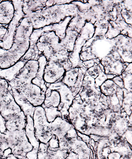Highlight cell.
Returning <instances> with one entry per match:
<instances>
[{"mask_svg": "<svg viewBox=\"0 0 132 159\" xmlns=\"http://www.w3.org/2000/svg\"><path fill=\"white\" fill-rule=\"evenodd\" d=\"M72 127L73 125L69 120L60 117L57 118L49 125V128L52 134L56 136L59 140L66 135Z\"/></svg>", "mask_w": 132, "mask_h": 159, "instance_id": "9c48e42d", "label": "cell"}, {"mask_svg": "<svg viewBox=\"0 0 132 159\" xmlns=\"http://www.w3.org/2000/svg\"><path fill=\"white\" fill-rule=\"evenodd\" d=\"M43 108L46 120L49 123H52L57 118L62 117V113L58 110V107H44Z\"/></svg>", "mask_w": 132, "mask_h": 159, "instance_id": "484cf974", "label": "cell"}, {"mask_svg": "<svg viewBox=\"0 0 132 159\" xmlns=\"http://www.w3.org/2000/svg\"><path fill=\"white\" fill-rule=\"evenodd\" d=\"M26 118L27 123L24 129L27 139L33 148H39L40 143L35 137L33 118L29 116H26Z\"/></svg>", "mask_w": 132, "mask_h": 159, "instance_id": "ac0fdd59", "label": "cell"}, {"mask_svg": "<svg viewBox=\"0 0 132 159\" xmlns=\"http://www.w3.org/2000/svg\"><path fill=\"white\" fill-rule=\"evenodd\" d=\"M107 80L106 75L100 69L99 75L95 79V86L96 88L97 89H100V86Z\"/></svg>", "mask_w": 132, "mask_h": 159, "instance_id": "4dcf8cb0", "label": "cell"}, {"mask_svg": "<svg viewBox=\"0 0 132 159\" xmlns=\"http://www.w3.org/2000/svg\"><path fill=\"white\" fill-rule=\"evenodd\" d=\"M63 66L58 62L49 61L44 70L43 79L47 84L59 82L66 72Z\"/></svg>", "mask_w": 132, "mask_h": 159, "instance_id": "52a82bcc", "label": "cell"}, {"mask_svg": "<svg viewBox=\"0 0 132 159\" xmlns=\"http://www.w3.org/2000/svg\"><path fill=\"white\" fill-rule=\"evenodd\" d=\"M122 157L121 155L117 152H112L109 154L108 159H121Z\"/></svg>", "mask_w": 132, "mask_h": 159, "instance_id": "ab89813d", "label": "cell"}, {"mask_svg": "<svg viewBox=\"0 0 132 159\" xmlns=\"http://www.w3.org/2000/svg\"><path fill=\"white\" fill-rule=\"evenodd\" d=\"M4 152L0 148V159L2 158L3 157Z\"/></svg>", "mask_w": 132, "mask_h": 159, "instance_id": "f6af8a7d", "label": "cell"}, {"mask_svg": "<svg viewBox=\"0 0 132 159\" xmlns=\"http://www.w3.org/2000/svg\"><path fill=\"white\" fill-rule=\"evenodd\" d=\"M73 16L66 17L64 19L59 23L52 25V30L61 40L64 39L66 36V30Z\"/></svg>", "mask_w": 132, "mask_h": 159, "instance_id": "7402d4cb", "label": "cell"}, {"mask_svg": "<svg viewBox=\"0 0 132 159\" xmlns=\"http://www.w3.org/2000/svg\"><path fill=\"white\" fill-rule=\"evenodd\" d=\"M15 14V8L12 1H2L0 3V25L7 26Z\"/></svg>", "mask_w": 132, "mask_h": 159, "instance_id": "8fae6325", "label": "cell"}, {"mask_svg": "<svg viewBox=\"0 0 132 159\" xmlns=\"http://www.w3.org/2000/svg\"><path fill=\"white\" fill-rule=\"evenodd\" d=\"M0 108H1V106H0Z\"/></svg>", "mask_w": 132, "mask_h": 159, "instance_id": "7dc6e473", "label": "cell"}, {"mask_svg": "<svg viewBox=\"0 0 132 159\" xmlns=\"http://www.w3.org/2000/svg\"><path fill=\"white\" fill-rule=\"evenodd\" d=\"M120 37V35L112 39H107L104 36L96 39L89 47L91 52L101 61L112 52Z\"/></svg>", "mask_w": 132, "mask_h": 159, "instance_id": "5b68a950", "label": "cell"}, {"mask_svg": "<svg viewBox=\"0 0 132 159\" xmlns=\"http://www.w3.org/2000/svg\"><path fill=\"white\" fill-rule=\"evenodd\" d=\"M122 89L123 98L121 108L130 116L132 114V92L128 91L124 88Z\"/></svg>", "mask_w": 132, "mask_h": 159, "instance_id": "cb8c5ba5", "label": "cell"}, {"mask_svg": "<svg viewBox=\"0 0 132 159\" xmlns=\"http://www.w3.org/2000/svg\"><path fill=\"white\" fill-rule=\"evenodd\" d=\"M48 147L51 149H56L59 148V139L55 135L53 134L52 137L49 143L47 144Z\"/></svg>", "mask_w": 132, "mask_h": 159, "instance_id": "836d02e7", "label": "cell"}, {"mask_svg": "<svg viewBox=\"0 0 132 159\" xmlns=\"http://www.w3.org/2000/svg\"><path fill=\"white\" fill-rule=\"evenodd\" d=\"M79 67L73 68L67 71L64 75L62 82L70 89L74 86L79 74Z\"/></svg>", "mask_w": 132, "mask_h": 159, "instance_id": "44dd1931", "label": "cell"}, {"mask_svg": "<svg viewBox=\"0 0 132 159\" xmlns=\"http://www.w3.org/2000/svg\"><path fill=\"white\" fill-rule=\"evenodd\" d=\"M132 127V114L129 116L124 111L121 112L117 118L111 125L110 127L120 137H122L129 127Z\"/></svg>", "mask_w": 132, "mask_h": 159, "instance_id": "30bf717a", "label": "cell"}, {"mask_svg": "<svg viewBox=\"0 0 132 159\" xmlns=\"http://www.w3.org/2000/svg\"><path fill=\"white\" fill-rule=\"evenodd\" d=\"M108 55V56L103 58L100 61V63L104 68V73L106 75L120 76L130 63L116 60L113 59L111 53Z\"/></svg>", "mask_w": 132, "mask_h": 159, "instance_id": "ba28073f", "label": "cell"}, {"mask_svg": "<svg viewBox=\"0 0 132 159\" xmlns=\"http://www.w3.org/2000/svg\"><path fill=\"white\" fill-rule=\"evenodd\" d=\"M6 121L4 119L0 113V133L4 134L7 131L6 127Z\"/></svg>", "mask_w": 132, "mask_h": 159, "instance_id": "74e56055", "label": "cell"}, {"mask_svg": "<svg viewBox=\"0 0 132 159\" xmlns=\"http://www.w3.org/2000/svg\"><path fill=\"white\" fill-rule=\"evenodd\" d=\"M52 136L53 134L49 126L44 128L42 133L36 137V139L40 143L47 144L52 138Z\"/></svg>", "mask_w": 132, "mask_h": 159, "instance_id": "83f0119b", "label": "cell"}, {"mask_svg": "<svg viewBox=\"0 0 132 159\" xmlns=\"http://www.w3.org/2000/svg\"><path fill=\"white\" fill-rule=\"evenodd\" d=\"M118 88L112 80L108 79L100 86V89L101 93L108 97L116 94Z\"/></svg>", "mask_w": 132, "mask_h": 159, "instance_id": "603a6c76", "label": "cell"}, {"mask_svg": "<svg viewBox=\"0 0 132 159\" xmlns=\"http://www.w3.org/2000/svg\"><path fill=\"white\" fill-rule=\"evenodd\" d=\"M120 3L119 4V6H120L122 17L126 23L128 25H132V11H127L120 5Z\"/></svg>", "mask_w": 132, "mask_h": 159, "instance_id": "f546056e", "label": "cell"}, {"mask_svg": "<svg viewBox=\"0 0 132 159\" xmlns=\"http://www.w3.org/2000/svg\"><path fill=\"white\" fill-rule=\"evenodd\" d=\"M120 76L123 79L124 89L132 92V74L123 71Z\"/></svg>", "mask_w": 132, "mask_h": 159, "instance_id": "f1b7e54d", "label": "cell"}, {"mask_svg": "<svg viewBox=\"0 0 132 159\" xmlns=\"http://www.w3.org/2000/svg\"><path fill=\"white\" fill-rule=\"evenodd\" d=\"M2 1H0V3H1V2H2Z\"/></svg>", "mask_w": 132, "mask_h": 159, "instance_id": "bcb514c9", "label": "cell"}, {"mask_svg": "<svg viewBox=\"0 0 132 159\" xmlns=\"http://www.w3.org/2000/svg\"><path fill=\"white\" fill-rule=\"evenodd\" d=\"M47 89L50 90H56L59 92L61 98V103L58 107V110L62 113V117L67 119L69 116L68 110L73 103L74 97L72 90L62 81L46 85Z\"/></svg>", "mask_w": 132, "mask_h": 159, "instance_id": "3957f363", "label": "cell"}, {"mask_svg": "<svg viewBox=\"0 0 132 159\" xmlns=\"http://www.w3.org/2000/svg\"><path fill=\"white\" fill-rule=\"evenodd\" d=\"M96 146V155L97 159H108L110 152L112 143L107 137H101L97 142Z\"/></svg>", "mask_w": 132, "mask_h": 159, "instance_id": "9a60e30c", "label": "cell"}, {"mask_svg": "<svg viewBox=\"0 0 132 159\" xmlns=\"http://www.w3.org/2000/svg\"><path fill=\"white\" fill-rule=\"evenodd\" d=\"M86 22L83 18L77 15L71 20L67 28L69 29L76 31L78 33L84 26Z\"/></svg>", "mask_w": 132, "mask_h": 159, "instance_id": "d4e9b609", "label": "cell"}, {"mask_svg": "<svg viewBox=\"0 0 132 159\" xmlns=\"http://www.w3.org/2000/svg\"><path fill=\"white\" fill-rule=\"evenodd\" d=\"M100 70V67L99 65L95 63L93 67L89 68L86 71L92 77L95 79L99 75Z\"/></svg>", "mask_w": 132, "mask_h": 159, "instance_id": "d6a6232c", "label": "cell"}, {"mask_svg": "<svg viewBox=\"0 0 132 159\" xmlns=\"http://www.w3.org/2000/svg\"><path fill=\"white\" fill-rule=\"evenodd\" d=\"M15 89L33 107H39L43 104L45 98V93L40 88L32 83Z\"/></svg>", "mask_w": 132, "mask_h": 159, "instance_id": "277c9868", "label": "cell"}, {"mask_svg": "<svg viewBox=\"0 0 132 159\" xmlns=\"http://www.w3.org/2000/svg\"><path fill=\"white\" fill-rule=\"evenodd\" d=\"M27 61L22 59L11 67L0 69V78L5 79L8 82L12 81L24 66Z\"/></svg>", "mask_w": 132, "mask_h": 159, "instance_id": "4fadbf2b", "label": "cell"}, {"mask_svg": "<svg viewBox=\"0 0 132 159\" xmlns=\"http://www.w3.org/2000/svg\"><path fill=\"white\" fill-rule=\"evenodd\" d=\"M79 156L76 152L71 151L69 153L67 157L65 159H78Z\"/></svg>", "mask_w": 132, "mask_h": 159, "instance_id": "60d3db41", "label": "cell"}, {"mask_svg": "<svg viewBox=\"0 0 132 159\" xmlns=\"http://www.w3.org/2000/svg\"><path fill=\"white\" fill-rule=\"evenodd\" d=\"M33 30L30 20L24 17L17 28L11 49L0 47V69L11 67L22 59L29 49L30 36Z\"/></svg>", "mask_w": 132, "mask_h": 159, "instance_id": "6da1fadb", "label": "cell"}, {"mask_svg": "<svg viewBox=\"0 0 132 159\" xmlns=\"http://www.w3.org/2000/svg\"><path fill=\"white\" fill-rule=\"evenodd\" d=\"M77 136L78 137L80 138L81 140L82 141L86 143V144H89V142L90 141V137L89 136L87 135L86 134H83V133H80L78 131H77Z\"/></svg>", "mask_w": 132, "mask_h": 159, "instance_id": "8d00e7d4", "label": "cell"}, {"mask_svg": "<svg viewBox=\"0 0 132 159\" xmlns=\"http://www.w3.org/2000/svg\"><path fill=\"white\" fill-rule=\"evenodd\" d=\"M37 61L39 63V69L36 77L33 80L32 83L37 86H41L45 83L43 79V75L44 70L47 62V61L43 55H41L38 58Z\"/></svg>", "mask_w": 132, "mask_h": 159, "instance_id": "ffe728a7", "label": "cell"}, {"mask_svg": "<svg viewBox=\"0 0 132 159\" xmlns=\"http://www.w3.org/2000/svg\"><path fill=\"white\" fill-rule=\"evenodd\" d=\"M106 76H107L108 79L110 80L112 79L113 78H114L116 76V75H106Z\"/></svg>", "mask_w": 132, "mask_h": 159, "instance_id": "ee69618b", "label": "cell"}, {"mask_svg": "<svg viewBox=\"0 0 132 159\" xmlns=\"http://www.w3.org/2000/svg\"><path fill=\"white\" fill-rule=\"evenodd\" d=\"M116 95L118 99L119 103H120L121 107L123 98V93L122 89H120V88H118L117 91H116Z\"/></svg>", "mask_w": 132, "mask_h": 159, "instance_id": "f35d334b", "label": "cell"}, {"mask_svg": "<svg viewBox=\"0 0 132 159\" xmlns=\"http://www.w3.org/2000/svg\"><path fill=\"white\" fill-rule=\"evenodd\" d=\"M132 62L131 63H130L127 67L125 69L124 71V72H127V73L130 74H132Z\"/></svg>", "mask_w": 132, "mask_h": 159, "instance_id": "b9f144b4", "label": "cell"}, {"mask_svg": "<svg viewBox=\"0 0 132 159\" xmlns=\"http://www.w3.org/2000/svg\"><path fill=\"white\" fill-rule=\"evenodd\" d=\"M132 127H129L121 137L124 138L129 144L132 146Z\"/></svg>", "mask_w": 132, "mask_h": 159, "instance_id": "e575fe53", "label": "cell"}, {"mask_svg": "<svg viewBox=\"0 0 132 159\" xmlns=\"http://www.w3.org/2000/svg\"><path fill=\"white\" fill-rule=\"evenodd\" d=\"M86 70L83 68L79 67V74L78 77L77 81L76 84L72 89H71L73 96L75 98L79 94L81 89L82 84H83L84 77L86 74Z\"/></svg>", "mask_w": 132, "mask_h": 159, "instance_id": "4316f807", "label": "cell"}, {"mask_svg": "<svg viewBox=\"0 0 132 159\" xmlns=\"http://www.w3.org/2000/svg\"><path fill=\"white\" fill-rule=\"evenodd\" d=\"M46 1H22V9L25 16L42 10L45 7Z\"/></svg>", "mask_w": 132, "mask_h": 159, "instance_id": "2e32d148", "label": "cell"}, {"mask_svg": "<svg viewBox=\"0 0 132 159\" xmlns=\"http://www.w3.org/2000/svg\"><path fill=\"white\" fill-rule=\"evenodd\" d=\"M112 80L118 87L121 89H124V84H123V79L120 75V76H116V77L113 78Z\"/></svg>", "mask_w": 132, "mask_h": 159, "instance_id": "d590c367", "label": "cell"}, {"mask_svg": "<svg viewBox=\"0 0 132 159\" xmlns=\"http://www.w3.org/2000/svg\"><path fill=\"white\" fill-rule=\"evenodd\" d=\"M101 93L100 89L95 86V79L89 74L87 71L84 77L81 89L79 93V96L83 103L90 100L100 99Z\"/></svg>", "mask_w": 132, "mask_h": 159, "instance_id": "8992f818", "label": "cell"}, {"mask_svg": "<svg viewBox=\"0 0 132 159\" xmlns=\"http://www.w3.org/2000/svg\"><path fill=\"white\" fill-rule=\"evenodd\" d=\"M15 8L14 18L7 27V31L2 41L0 42V47L5 50L11 49L13 43L14 37L18 25L25 15L22 9V1H12Z\"/></svg>", "mask_w": 132, "mask_h": 159, "instance_id": "7a4b0ae2", "label": "cell"}, {"mask_svg": "<svg viewBox=\"0 0 132 159\" xmlns=\"http://www.w3.org/2000/svg\"><path fill=\"white\" fill-rule=\"evenodd\" d=\"M61 103V98L59 92L56 90H50L47 89L45 92V98L42 107H58Z\"/></svg>", "mask_w": 132, "mask_h": 159, "instance_id": "d6986e66", "label": "cell"}, {"mask_svg": "<svg viewBox=\"0 0 132 159\" xmlns=\"http://www.w3.org/2000/svg\"><path fill=\"white\" fill-rule=\"evenodd\" d=\"M79 34L76 31L67 28L66 36L60 40V44L69 53L73 52L75 42Z\"/></svg>", "mask_w": 132, "mask_h": 159, "instance_id": "e0dca14e", "label": "cell"}, {"mask_svg": "<svg viewBox=\"0 0 132 159\" xmlns=\"http://www.w3.org/2000/svg\"><path fill=\"white\" fill-rule=\"evenodd\" d=\"M1 159H18L17 158H16V157H15V156H14L12 154H11L9 155V156H8V157L6 158L5 159H2L1 158Z\"/></svg>", "mask_w": 132, "mask_h": 159, "instance_id": "7bdbcfd3", "label": "cell"}, {"mask_svg": "<svg viewBox=\"0 0 132 159\" xmlns=\"http://www.w3.org/2000/svg\"><path fill=\"white\" fill-rule=\"evenodd\" d=\"M12 90L13 97L15 102L20 107L24 114L25 116H29L33 118L35 107L22 97L15 89L12 88Z\"/></svg>", "mask_w": 132, "mask_h": 159, "instance_id": "5bb4252c", "label": "cell"}, {"mask_svg": "<svg viewBox=\"0 0 132 159\" xmlns=\"http://www.w3.org/2000/svg\"><path fill=\"white\" fill-rule=\"evenodd\" d=\"M100 62V61L99 59L85 61L82 62L80 67L83 68V69L87 70L89 68L93 67L94 65L95 64V63L99 65Z\"/></svg>", "mask_w": 132, "mask_h": 159, "instance_id": "1f68e13d", "label": "cell"}, {"mask_svg": "<svg viewBox=\"0 0 132 159\" xmlns=\"http://www.w3.org/2000/svg\"><path fill=\"white\" fill-rule=\"evenodd\" d=\"M33 120L36 138L42 133L44 128L48 127L49 125L45 116V110L42 106L35 107Z\"/></svg>", "mask_w": 132, "mask_h": 159, "instance_id": "7c38bea8", "label": "cell"}]
</instances>
